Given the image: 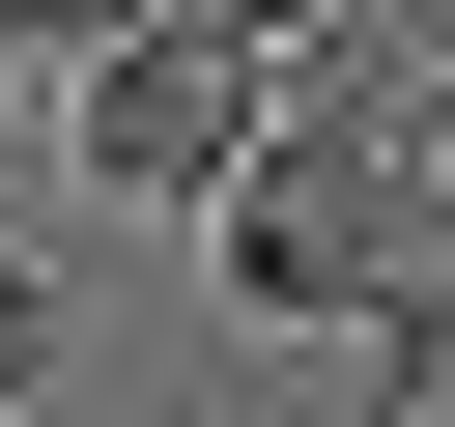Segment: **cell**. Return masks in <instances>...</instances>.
Segmentation results:
<instances>
[{
  "label": "cell",
  "mask_w": 455,
  "mask_h": 427,
  "mask_svg": "<svg viewBox=\"0 0 455 427\" xmlns=\"http://www.w3.org/2000/svg\"><path fill=\"white\" fill-rule=\"evenodd\" d=\"M228 28H256V57H284V28H313V0H228Z\"/></svg>",
  "instance_id": "5"
},
{
  "label": "cell",
  "mask_w": 455,
  "mask_h": 427,
  "mask_svg": "<svg viewBox=\"0 0 455 427\" xmlns=\"http://www.w3.org/2000/svg\"><path fill=\"white\" fill-rule=\"evenodd\" d=\"M427 199H455V142H427V114H313V85H284V114H256V171H228L199 228H228V313L370 342V313L427 285Z\"/></svg>",
  "instance_id": "1"
},
{
  "label": "cell",
  "mask_w": 455,
  "mask_h": 427,
  "mask_svg": "<svg viewBox=\"0 0 455 427\" xmlns=\"http://www.w3.org/2000/svg\"><path fill=\"white\" fill-rule=\"evenodd\" d=\"M427 142H455V114H427Z\"/></svg>",
  "instance_id": "7"
},
{
  "label": "cell",
  "mask_w": 455,
  "mask_h": 427,
  "mask_svg": "<svg viewBox=\"0 0 455 427\" xmlns=\"http://www.w3.org/2000/svg\"><path fill=\"white\" fill-rule=\"evenodd\" d=\"M0 142H28V28H0Z\"/></svg>",
  "instance_id": "6"
},
{
  "label": "cell",
  "mask_w": 455,
  "mask_h": 427,
  "mask_svg": "<svg viewBox=\"0 0 455 427\" xmlns=\"http://www.w3.org/2000/svg\"><path fill=\"white\" fill-rule=\"evenodd\" d=\"M0 399H57V285H28V256H0Z\"/></svg>",
  "instance_id": "3"
},
{
  "label": "cell",
  "mask_w": 455,
  "mask_h": 427,
  "mask_svg": "<svg viewBox=\"0 0 455 427\" xmlns=\"http://www.w3.org/2000/svg\"><path fill=\"white\" fill-rule=\"evenodd\" d=\"M0 28H28V57H114V28H142V0H0Z\"/></svg>",
  "instance_id": "4"
},
{
  "label": "cell",
  "mask_w": 455,
  "mask_h": 427,
  "mask_svg": "<svg viewBox=\"0 0 455 427\" xmlns=\"http://www.w3.org/2000/svg\"><path fill=\"white\" fill-rule=\"evenodd\" d=\"M256 114H284V57H256L228 0H142V28H114L85 85H57L85 199H142V228H171V199H228V171H256Z\"/></svg>",
  "instance_id": "2"
}]
</instances>
